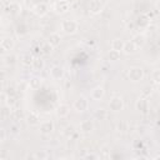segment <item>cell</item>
Instances as JSON below:
<instances>
[{
  "instance_id": "6da1fadb",
  "label": "cell",
  "mask_w": 160,
  "mask_h": 160,
  "mask_svg": "<svg viewBox=\"0 0 160 160\" xmlns=\"http://www.w3.org/2000/svg\"><path fill=\"white\" fill-rule=\"evenodd\" d=\"M60 28L62 30V32H65L66 35H72L78 31L79 29V24L76 20H72V19H65L61 21L60 24Z\"/></svg>"
},
{
  "instance_id": "7a4b0ae2",
  "label": "cell",
  "mask_w": 160,
  "mask_h": 160,
  "mask_svg": "<svg viewBox=\"0 0 160 160\" xmlns=\"http://www.w3.org/2000/svg\"><path fill=\"white\" fill-rule=\"evenodd\" d=\"M128 78L132 82H139L144 79V70L140 66H131L128 71Z\"/></svg>"
},
{
  "instance_id": "3957f363",
  "label": "cell",
  "mask_w": 160,
  "mask_h": 160,
  "mask_svg": "<svg viewBox=\"0 0 160 160\" xmlns=\"http://www.w3.org/2000/svg\"><path fill=\"white\" fill-rule=\"evenodd\" d=\"M52 8H54V11L56 14L62 15V14H66V12L70 11L71 2H70V0H58V1H55Z\"/></svg>"
},
{
  "instance_id": "277c9868",
  "label": "cell",
  "mask_w": 160,
  "mask_h": 160,
  "mask_svg": "<svg viewBox=\"0 0 160 160\" xmlns=\"http://www.w3.org/2000/svg\"><path fill=\"white\" fill-rule=\"evenodd\" d=\"M72 109L76 111V112H84L89 109V100L85 98V96H79L74 104H72Z\"/></svg>"
},
{
  "instance_id": "5b68a950",
  "label": "cell",
  "mask_w": 160,
  "mask_h": 160,
  "mask_svg": "<svg viewBox=\"0 0 160 160\" xmlns=\"http://www.w3.org/2000/svg\"><path fill=\"white\" fill-rule=\"evenodd\" d=\"M109 109L112 112H119L124 109V100L121 96H112L109 101Z\"/></svg>"
},
{
  "instance_id": "8992f818",
  "label": "cell",
  "mask_w": 160,
  "mask_h": 160,
  "mask_svg": "<svg viewBox=\"0 0 160 160\" xmlns=\"http://www.w3.org/2000/svg\"><path fill=\"white\" fill-rule=\"evenodd\" d=\"M32 12H34L36 16L42 18V16H45V15L49 12V5H48L46 2H44V1H40V2H38V4L34 5Z\"/></svg>"
},
{
  "instance_id": "52a82bcc",
  "label": "cell",
  "mask_w": 160,
  "mask_h": 160,
  "mask_svg": "<svg viewBox=\"0 0 160 160\" xmlns=\"http://www.w3.org/2000/svg\"><path fill=\"white\" fill-rule=\"evenodd\" d=\"M135 109H136L138 111L142 112V114H146V112L149 111V109H150V104H149L148 98H145V96L139 98V99L136 100V102H135Z\"/></svg>"
},
{
  "instance_id": "ba28073f",
  "label": "cell",
  "mask_w": 160,
  "mask_h": 160,
  "mask_svg": "<svg viewBox=\"0 0 160 160\" xmlns=\"http://www.w3.org/2000/svg\"><path fill=\"white\" fill-rule=\"evenodd\" d=\"M54 130H55V125L51 120H45V121L40 122V125H39V131L42 135H50V134H52Z\"/></svg>"
},
{
  "instance_id": "9c48e42d",
  "label": "cell",
  "mask_w": 160,
  "mask_h": 160,
  "mask_svg": "<svg viewBox=\"0 0 160 160\" xmlns=\"http://www.w3.org/2000/svg\"><path fill=\"white\" fill-rule=\"evenodd\" d=\"M104 9V0H90L89 2V11L92 15H98Z\"/></svg>"
},
{
  "instance_id": "30bf717a",
  "label": "cell",
  "mask_w": 160,
  "mask_h": 160,
  "mask_svg": "<svg viewBox=\"0 0 160 160\" xmlns=\"http://www.w3.org/2000/svg\"><path fill=\"white\" fill-rule=\"evenodd\" d=\"M49 74H50V78L54 79V80H61L64 78V74H65V70L62 66L60 65H54L50 68L49 70Z\"/></svg>"
},
{
  "instance_id": "8fae6325",
  "label": "cell",
  "mask_w": 160,
  "mask_h": 160,
  "mask_svg": "<svg viewBox=\"0 0 160 160\" xmlns=\"http://www.w3.org/2000/svg\"><path fill=\"white\" fill-rule=\"evenodd\" d=\"M95 125H94V121L90 120V119H86V120H82L79 125V131L81 134H90L92 130H94Z\"/></svg>"
},
{
  "instance_id": "7c38bea8",
  "label": "cell",
  "mask_w": 160,
  "mask_h": 160,
  "mask_svg": "<svg viewBox=\"0 0 160 160\" xmlns=\"http://www.w3.org/2000/svg\"><path fill=\"white\" fill-rule=\"evenodd\" d=\"M0 46H1L2 51H5V52H10V51L14 49V46H15V41H14L12 38H10V36H5V38L1 40Z\"/></svg>"
},
{
  "instance_id": "4fadbf2b",
  "label": "cell",
  "mask_w": 160,
  "mask_h": 160,
  "mask_svg": "<svg viewBox=\"0 0 160 160\" xmlns=\"http://www.w3.org/2000/svg\"><path fill=\"white\" fill-rule=\"evenodd\" d=\"M104 95H105V90H104V88H102V86H100V85H98V86L92 88L91 94H90L91 99H92V100H95V101H100V100H102Z\"/></svg>"
},
{
  "instance_id": "5bb4252c",
  "label": "cell",
  "mask_w": 160,
  "mask_h": 160,
  "mask_svg": "<svg viewBox=\"0 0 160 160\" xmlns=\"http://www.w3.org/2000/svg\"><path fill=\"white\" fill-rule=\"evenodd\" d=\"M25 120H26L28 125H30V126H38V125H40V116L36 112H34V111H30L25 116Z\"/></svg>"
},
{
  "instance_id": "9a60e30c",
  "label": "cell",
  "mask_w": 160,
  "mask_h": 160,
  "mask_svg": "<svg viewBox=\"0 0 160 160\" xmlns=\"http://www.w3.org/2000/svg\"><path fill=\"white\" fill-rule=\"evenodd\" d=\"M49 44H51L54 48H58L60 44H61V41H62V36L59 34V32H51L49 36H48V40H46Z\"/></svg>"
},
{
  "instance_id": "2e32d148",
  "label": "cell",
  "mask_w": 160,
  "mask_h": 160,
  "mask_svg": "<svg viewBox=\"0 0 160 160\" xmlns=\"http://www.w3.org/2000/svg\"><path fill=\"white\" fill-rule=\"evenodd\" d=\"M150 19L148 18V15L146 14H141V15H139L138 16V20H136V26H139L140 29H148L149 26H150Z\"/></svg>"
},
{
  "instance_id": "e0dca14e",
  "label": "cell",
  "mask_w": 160,
  "mask_h": 160,
  "mask_svg": "<svg viewBox=\"0 0 160 160\" xmlns=\"http://www.w3.org/2000/svg\"><path fill=\"white\" fill-rule=\"evenodd\" d=\"M55 112H56V116L58 118H66L70 114V106L68 104H60L56 108Z\"/></svg>"
},
{
  "instance_id": "ac0fdd59",
  "label": "cell",
  "mask_w": 160,
  "mask_h": 160,
  "mask_svg": "<svg viewBox=\"0 0 160 160\" xmlns=\"http://www.w3.org/2000/svg\"><path fill=\"white\" fill-rule=\"evenodd\" d=\"M34 60H35V56H34L32 52H25L20 58V61H21V64L24 66H31L32 62H34Z\"/></svg>"
},
{
  "instance_id": "d6986e66",
  "label": "cell",
  "mask_w": 160,
  "mask_h": 160,
  "mask_svg": "<svg viewBox=\"0 0 160 160\" xmlns=\"http://www.w3.org/2000/svg\"><path fill=\"white\" fill-rule=\"evenodd\" d=\"M20 11H21V6H20V4H18V2H10V4L8 5V8H6V12H8L9 15H11V16L18 15Z\"/></svg>"
},
{
  "instance_id": "ffe728a7",
  "label": "cell",
  "mask_w": 160,
  "mask_h": 160,
  "mask_svg": "<svg viewBox=\"0 0 160 160\" xmlns=\"http://www.w3.org/2000/svg\"><path fill=\"white\" fill-rule=\"evenodd\" d=\"M136 50H138V46H136L131 40H130V41H125L124 49H122L124 54H126V55H132V54L136 52Z\"/></svg>"
},
{
  "instance_id": "44dd1931",
  "label": "cell",
  "mask_w": 160,
  "mask_h": 160,
  "mask_svg": "<svg viewBox=\"0 0 160 160\" xmlns=\"http://www.w3.org/2000/svg\"><path fill=\"white\" fill-rule=\"evenodd\" d=\"M138 48H141V46H144V44L146 42V38H145V35L144 34H136V35H134L132 36V40H131Z\"/></svg>"
},
{
  "instance_id": "7402d4cb",
  "label": "cell",
  "mask_w": 160,
  "mask_h": 160,
  "mask_svg": "<svg viewBox=\"0 0 160 160\" xmlns=\"http://www.w3.org/2000/svg\"><path fill=\"white\" fill-rule=\"evenodd\" d=\"M16 61H18V56L14 55V54H11V52H9L8 55L4 56V64L6 66H12V65L16 64Z\"/></svg>"
},
{
  "instance_id": "603a6c76",
  "label": "cell",
  "mask_w": 160,
  "mask_h": 160,
  "mask_svg": "<svg viewBox=\"0 0 160 160\" xmlns=\"http://www.w3.org/2000/svg\"><path fill=\"white\" fill-rule=\"evenodd\" d=\"M32 69L35 70V71H41V70H44V68H45V61L39 56V58H35V60H34V62H32Z\"/></svg>"
},
{
  "instance_id": "cb8c5ba5",
  "label": "cell",
  "mask_w": 160,
  "mask_h": 160,
  "mask_svg": "<svg viewBox=\"0 0 160 160\" xmlns=\"http://www.w3.org/2000/svg\"><path fill=\"white\" fill-rule=\"evenodd\" d=\"M28 85H29L30 89H32V90H38V89L41 86V79L38 78V76H32V78L29 80Z\"/></svg>"
},
{
  "instance_id": "d4e9b609",
  "label": "cell",
  "mask_w": 160,
  "mask_h": 160,
  "mask_svg": "<svg viewBox=\"0 0 160 160\" xmlns=\"http://www.w3.org/2000/svg\"><path fill=\"white\" fill-rule=\"evenodd\" d=\"M124 44H125V41L124 40H121V39H119V38H116V39H114L112 41H111V49H114V50H118V51H122V49H124Z\"/></svg>"
},
{
  "instance_id": "484cf974",
  "label": "cell",
  "mask_w": 160,
  "mask_h": 160,
  "mask_svg": "<svg viewBox=\"0 0 160 160\" xmlns=\"http://www.w3.org/2000/svg\"><path fill=\"white\" fill-rule=\"evenodd\" d=\"M94 116H95L96 120H100V121H101V120H105L106 116H108V111H106L105 109H98V110L95 111Z\"/></svg>"
},
{
  "instance_id": "4316f807",
  "label": "cell",
  "mask_w": 160,
  "mask_h": 160,
  "mask_svg": "<svg viewBox=\"0 0 160 160\" xmlns=\"http://www.w3.org/2000/svg\"><path fill=\"white\" fill-rule=\"evenodd\" d=\"M108 59H109L110 61H118V60L120 59V51L111 49V50L108 52Z\"/></svg>"
},
{
  "instance_id": "83f0119b",
  "label": "cell",
  "mask_w": 160,
  "mask_h": 160,
  "mask_svg": "<svg viewBox=\"0 0 160 160\" xmlns=\"http://www.w3.org/2000/svg\"><path fill=\"white\" fill-rule=\"evenodd\" d=\"M48 152H46V150H36L35 152H34V159L35 160H45V159H48Z\"/></svg>"
},
{
  "instance_id": "f1b7e54d",
  "label": "cell",
  "mask_w": 160,
  "mask_h": 160,
  "mask_svg": "<svg viewBox=\"0 0 160 160\" xmlns=\"http://www.w3.org/2000/svg\"><path fill=\"white\" fill-rule=\"evenodd\" d=\"M52 50H54V46H52L51 44H49L48 41L41 45V52L45 54V55H50V54L52 52Z\"/></svg>"
},
{
  "instance_id": "f546056e",
  "label": "cell",
  "mask_w": 160,
  "mask_h": 160,
  "mask_svg": "<svg viewBox=\"0 0 160 160\" xmlns=\"http://www.w3.org/2000/svg\"><path fill=\"white\" fill-rule=\"evenodd\" d=\"M151 80H152L154 84L160 85V69H156V70L152 71V74H151Z\"/></svg>"
},
{
  "instance_id": "4dcf8cb0",
  "label": "cell",
  "mask_w": 160,
  "mask_h": 160,
  "mask_svg": "<svg viewBox=\"0 0 160 160\" xmlns=\"http://www.w3.org/2000/svg\"><path fill=\"white\" fill-rule=\"evenodd\" d=\"M74 132H75V126H72V125H68V126L64 129V131H62V134H64L66 138H69V139H70V136L74 135Z\"/></svg>"
},
{
  "instance_id": "1f68e13d",
  "label": "cell",
  "mask_w": 160,
  "mask_h": 160,
  "mask_svg": "<svg viewBox=\"0 0 160 160\" xmlns=\"http://www.w3.org/2000/svg\"><path fill=\"white\" fill-rule=\"evenodd\" d=\"M11 116H12V119H14V120H16V121H19V120L24 119V115H22V112H21L20 110H14V111H12V114H11Z\"/></svg>"
},
{
  "instance_id": "d6a6232c",
  "label": "cell",
  "mask_w": 160,
  "mask_h": 160,
  "mask_svg": "<svg viewBox=\"0 0 160 160\" xmlns=\"http://www.w3.org/2000/svg\"><path fill=\"white\" fill-rule=\"evenodd\" d=\"M10 109H11V108H10V106H8V105H6L5 108H2V110H1V119H2V120H4V119H6L8 116L10 118V111H9Z\"/></svg>"
},
{
  "instance_id": "836d02e7",
  "label": "cell",
  "mask_w": 160,
  "mask_h": 160,
  "mask_svg": "<svg viewBox=\"0 0 160 160\" xmlns=\"http://www.w3.org/2000/svg\"><path fill=\"white\" fill-rule=\"evenodd\" d=\"M82 158H84V159L95 160V159H99V158H100V155H98V154H95V152H86V154H85Z\"/></svg>"
},
{
  "instance_id": "e575fe53",
  "label": "cell",
  "mask_w": 160,
  "mask_h": 160,
  "mask_svg": "<svg viewBox=\"0 0 160 160\" xmlns=\"http://www.w3.org/2000/svg\"><path fill=\"white\" fill-rule=\"evenodd\" d=\"M26 26L25 25H19L18 28H16V32L19 34V35H24V34H26Z\"/></svg>"
},
{
  "instance_id": "d590c367",
  "label": "cell",
  "mask_w": 160,
  "mask_h": 160,
  "mask_svg": "<svg viewBox=\"0 0 160 160\" xmlns=\"http://www.w3.org/2000/svg\"><path fill=\"white\" fill-rule=\"evenodd\" d=\"M15 96H9L8 98V100H6V104L5 105H8V106H10V108H12L14 105H15Z\"/></svg>"
},
{
  "instance_id": "8d00e7d4",
  "label": "cell",
  "mask_w": 160,
  "mask_h": 160,
  "mask_svg": "<svg viewBox=\"0 0 160 160\" xmlns=\"http://www.w3.org/2000/svg\"><path fill=\"white\" fill-rule=\"evenodd\" d=\"M6 140V130L4 128L0 129V142H4Z\"/></svg>"
},
{
  "instance_id": "74e56055",
  "label": "cell",
  "mask_w": 160,
  "mask_h": 160,
  "mask_svg": "<svg viewBox=\"0 0 160 160\" xmlns=\"http://www.w3.org/2000/svg\"><path fill=\"white\" fill-rule=\"evenodd\" d=\"M151 90H152V89H151L150 86H145V88H144V90H142V96H145V98H146L148 95H150V94H151Z\"/></svg>"
},
{
  "instance_id": "f35d334b",
  "label": "cell",
  "mask_w": 160,
  "mask_h": 160,
  "mask_svg": "<svg viewBox=\"0 0 160 160\" xmlns=\"http://www.w3.org/2000/svg\"><path fill=\"white\" fill-rule=\"evenodd\" d=\"M19 131H20V128H19L18 125H11V128H10V132H11V134L16 135Z\"/></svg>"
},
{
  "instance_id": "ab89813d",
  "label": "cell",
  "mask_w": 160,
  "mask_h": 160,
  "mask_svg": "<svg viewBox=\"0 0 160 160\" xmlns=\"http://www.w3.org/2000/svg\"><path fill=\"white\" fill-rule=\"evenodd\" d=\"M6 94H8L9 96H15V95H16V91H15V89H14L12 86H9V88H8Z\"/></svg>"
},
{
  "instance_id": "60d3db41",
  "label": "cell",
  "mask_w": 160,
  "mask_h": 160,
  "mask_svg": "<svg viewBox=\"0 0 160 160\" xmlns=\"http://www.w3.org/2000/svg\"><path fill=\"white\" fill-rule=\"evenodd\" d=\"M6 159V150H1L0 151V160H5Z\"/></svg>"
},
{
  "instance_id": "b9f144b4",
  "label": "cell",
  "mask_w": 160,
  "mask_h": 160,
  "mask_svg": "<svg viewBox=\"0 0 160 160\" xmlns=\"http://www.w3.org/2000/svg\"><path fill=\"white\" fill-rule=\"evenodd\" d=\"M135 25H136L135 22H129V24L126 25V28H128V29H134V28H135Z\"/></svg>"
},
{
  "instance_id": "7bdbcfd3",
  "label": "cell",
  "mask_w": 160,
  "mask_h": 160,
  "mask_svg": "<svg viewBox=\"0 0 160 160\" xmlns=\"http://www.w3.org/2000/svg\"><path fill=\"white\" fill-rule=\"evenodd\" d=\"M155 44H156V46H159V48H160V35L156 38V40H155Z\"/></svg>"
},
{
  "instance_id": "ee69618b",
  "label": "cell",
  "mask_w": 160,
  "mask_h": 160,
  "mask_svg": "<svg viewBox=\"0 0 160 160\" xmlns=\"http://www.w3.org/2000/svg\"><path fill=\"white\" fill-rule=\"evenodd\" d=\"M156 11L160 14V0L158 1V4H156Z\"/></svg>"
},
{
  "instance_id": "f6af8a7d",
  "label": "cell",
  "mask_w": 160,
  "mask_h": 160,
  "mask_svg": "<svg viewBox=\"0 0 160 160\" xmlns=\"http://www.w3.org/2000/svg\"><path fill=\"white\" fill-rule=\"evenodd\" d=\"M156 124H158V125H159V126H160V119H159V120H158V121H156Z\"/></svg>"
},
{
  "instance_id": "bcb514c9",
  "label": "cell",
  "mask_w": 160,
  "mask_h": 160,
  "mask_svg": "<svg viewBox=\"0 0 160 160\" xmlns=\"http://www.w3.org/2000/svg\"><path fill=\"white\" fill-rule=\"evenodd\" d=\"M105 2H110V1H112V0H104Z\"/></svg>"
},
{
  "instance_id": "7dc6e473",
  "label": "cell",
  "mask_w": 160,
  "mask_h": 160,
  "mask_svg": "<svg viewBox=\"0 0 160 160\" xmlns=\"http://www.w3.org/2000/svg\"><path fill=\"white\" fill-rule=\"evenodd\" d=\"M120 1H125V0H120Z\"/></svg>"
}]
</instances>
